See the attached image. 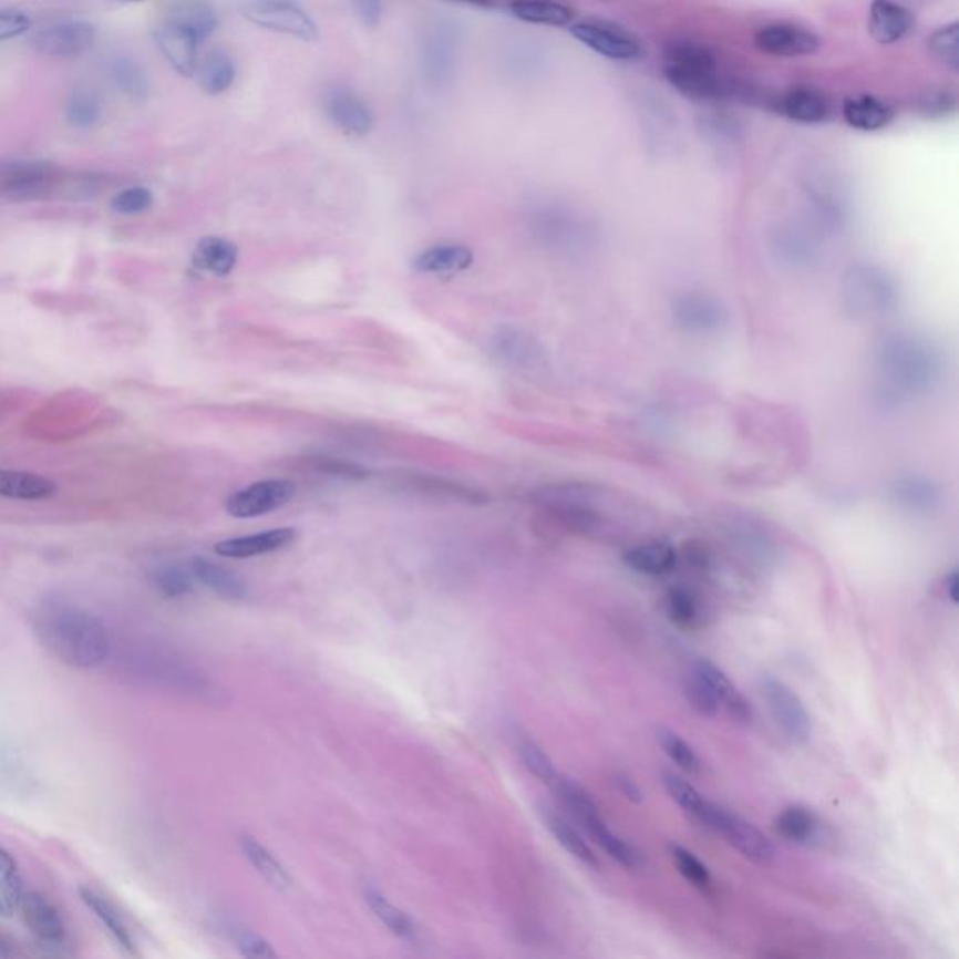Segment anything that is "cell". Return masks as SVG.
<instances>
[{
	"label": "cell",
	"mask_w": 959,
	"mask_h": 959,
	"mask_svg": "<svg viewBox=\"0 0 959 959\" xmlns=\"http://www.w3.org/2000/svg\"><path fill=\"white\" fill-rule=\"evenodd\" d=\"M38 641L49 654L73 669H94L111 654L104 622L89 609L62 598H45L31 613Z\"/></svg>",
	"instance_id": "obj_1"
},
{
	"label": "cell",
	"mask_w": 959,
	"mask_h": 959,
	"mask_svg": "<svg viewBox=\"0 0 959 959\" xmlns=\"http://www.w3.org/2000/svg\"><path fill=\"white\" fill-rule=\"evenodd\" d=\"M880 389L896 400L928 394L941 379V354L915 334L887 336L875 349Z\"/></svg>",
	"instance_id": "obj_2"
},
{
	"label": "cell",
	"mask_w": 959,
	"mask_h": 959,
	"mask_svg": "<svg viewBox=\"0 0 959 959\" xmlns=\"http://www.w3.org/2000/svg\"><path fill=\"white\" fill-rule=\"evenodd\" d=\"M124 671L151 687L189 698H213V682L197 666L169 650L156 649L153 645H132L122 656Z\"/></svg>",
	"instance_id": "obj_3"
},
{
	"label": "cell",
	"mask_w": 959,
	"mask_h": 959,
	"mask_svg": "<svg viewBox=\"0 0 959 959\" xmlns=\"http://www.w3.org/2000/svg\"><path fill=\"white\" fill-rule=\"evenodd\" d=\"M898 300V283L885 268L856 265L845 272L842 305L850 317L860 321L887 317L896 310Z\"/></svg>",
	"instance_id": "obj_4"
},
{
	"label": "cell",
	"mask_w": 959,
	"mask_h": 959,
	"mask_svg": "<svg viewBox=\"0 0 959 959\" xmlns=\"http://www.w3.org/2000/svg\"><path fill=\"white\" fill-rule=\"evenodd\" d=\"M666 80L682 96L709 100L720 96L716 59L709 49L695 42H674L666 49Z\"/></svg>",
	"instance_id": "obj_5"
},
{
	"label": "cell",
	"mask_w": 959,
	"mask_h": 959,
	"mask_svg": "<svg viewBox=\"0 0 959 959\" xmlns=\"http://www.w3.org/2000/svg\"><path fill=\"white\" fill-rule=\"evenodd\" d=\"M533 235L546 248L566 256H584L600 243V233L590 219L566 208H546L533 218Z\"/></svg>",
	"instance_id": "obj_6"
},
{
	"label": "cell",
	"mask_w": 959,
	"mask_h": 959,
	"mask_svg": "<svg viewBox=\"0 0 959 959\" xmlns=\"http://www.w3.org/2000/svg\"><path fill=\"white\" fill-rule=\"evenodd\" d=\"M693 819L718 836H722L729 845H733L741 855L746 856L753 863H771L776 855L771 839L766 838L757 826L752 825L741 815L718 806L714 802H704L701 812Z\"/></svg>",
	"instance_id": "obj_7"
},
{
	"label": "cell",
	"mask_w": 959,
	"mask_h": 959,
	"mask_svg": "<svg viewBox=\"0 0 959 959\" xmlns=\"http://www.w3.org/2000/svg\"><path fill=\"white\" fill-rule=\"evenodd\" d=\"M240 12L249 23L267 31L280 32L302 42H316L319 38L316 21L295 0H243Z\"/></svg>",
	"instance_id": "obj_8"
},
{
	"label": "cell",
	"mask_w": 959,
	"mask_h": 959,
	"mask_svg": "<svg viewBox=\"0 0 959 959\" xmlns=\"http://www.w3.org/2000/svg\"><path fill=\"white\" fill-rule=\"evenodd\" d=\"M760 692L777 729L791 742L806 744L812 736V718L802 699L785 684L784 680L771 674L761 677Z\"/></svg>",
	"instance_id": "obj_9"
},
{
	"label": "cell",
	"mask_w": 959,
	"mask_h": 959,
	"mask_svg": "<svg viewBox=\"0 0 959 959\" xmlns=\"http://www.w3.org/2000/svg\"><path fill=\"white\" fill-rule=\"evenodd\" d=\"M669 313L674 327L690 336L718 334L729 322L728 308L709 292H680L673 298Z\"/></svg>",
	"instance_id": "obj_10"
},
{
	"label": "cell",
	"mask_w": 959,
	"mask_h": 959,
	"mask_svg": "<svg viewBox=\"0 0 959 959\" xmlns=\"http://www.w3.org/2000/svg\"><path fill=\"white\" fill-rule=\"evenodd\" d=\"M570 34L585 48L611 61H636L641 56V42L620 24L590 19L574 24Z\"/></svg>",
	"instance_id": "obj_11"
},
{
	"label": "cell",
	"mask_w": 959,
	"mask_h": 959,
	"mask_svg": "<svg viewBox=\"0 0 959 959\" xmlns=\"http://www.w3.org/2000/svg\"><path fill=\"white\" fill-rule=\"evenodd\" d=\"M489 351L501 364L512 370L536 373L547 368L546 349L523 328L511 324L497 328L489 338Z\"/></svg>",
	"instance_id": "obj_12"
},
{
	"label": "cell",
	"mask_w": 959,
	"mask_h": 959,
	"mask_svg": "<svg viewBox=\"0 0 959 959\" xmlns=\"http://www.w3.org/2000/svg\"><path fill=\"white\" fill-rule=\"evenodd\" d=\"M295 495V484L289 480H261L240 492L233 493L225 503L227 514L237 519L265 516L286 506Z\"/></svg>",
	"instance_id": "obj_13"
},
{
	"label": "cell",
	"mask_w": 959,
	"mask_h": 959,
	"mask_svg": "<svg viewBox=\"0 0 959 959\" xmlns=\"http://www.w3.org/2000/svg\"><path fill=\"white\" fill-rule=\"evenodd\" d=\"M96 43V27L86 21H68L37 32L31 45L37 53L51 59H78Z\"/></svg>",
	"instance_id": "obj_14"
},
{
	"label": "cell",
	"mask_w": 959,
	"mask_h": 959,
	"mask_svg": "<svg viewBox=\"0 0 959 959\" xmlns=\"http://www.w3.org/2000/svg\"><path fill=\"white\" fill-rule=\"evenodd\" d=\"M755 45L766 55L796 59L815 55L819 51L821 40L815 32L798 24L772 23L755 32Z\"/></svg>",
	"instance_id": "obj_15"
},
{
	"label": "cell",
	"mask_w": 959,
	"mask_h": 959,
	"mask_svg": "<svg viewBox=\"0 0 959 959\" xmlns=\"http://www.w3.org/2000/svg\"><path fill=\"white\" fill-rule=\"evenodd\" d=\"M769 246L774 259L791 270H806L819 259V248L814 237H810L798 225L782 224L774 227Z\"/></svg>",
	"instance_id": "obj_16"
},
{
	"label": "cell",
	"mask_w": 959,
	"mask_h": 959,
	"mask_svg": "<svg viewBox=\"0 0 959 959\" xmlns=\"http://www.w3.org/2000/svg\"><path fill=\"white\" fill-rule=\"evenodd\" d=\"M395 484L403 492L422 495V497L439 498V501H454V503L486 504L489 501L486 493L474 489V487L456 482V480L441 478L433 474L403 473L395 478Z\"/></svg>",
	"instance_id": "obj_17"
},
{
	"label": "cell",
	"mask_w": 959,
	"mask_h": 959,
	"mask_svg": "<svg viewBox=\"0 0 959 959\" xmlns=\"http://www.w3.org/2000/svg\"><path fill=\"white\" fill-rule=\"evenodd\" d=\"M324 113L336 128L347 135H368L373 128L370 107L354 92L334 86L324 94Z\"/></svg>",
	"instance_id": "obj_18"
},
{
	"label": "cell",
	"mask_w": 959,
	"mask_h": 959,
	"mask_svg": "<svg viewBox=\"0 0 959 959\" xmlns=\"http://www.w3.org/2000/svg\"><path fill=\"white\" fill-rule=\"evenodd\" d=\"M19 911L32 936L48 947H61L66 942V924L61 912L42 894H23L19 901Z\"/></svg>",
	"instance_id": "obj_19"
},
{
	"label": "cell",
	"mask_w": 959,
	"mask_h": 959,
	"mask_svg": "<svg viewBox=\"0 0 959 959\" xmlns=\"http://www.w3.org/2000/svg\"><path fill=\"white\" fill-rule=\"evenodd\" d=\"M297 538L298 533L295 528H272V530H265V533H257V535L238 536V538L218 542L214 546V551L225 559H251V557H259V555L281 551V549L295 544Z\"/></svg>",
	"instance_id": "obj_20"
},
{
	"label": "cell",
	"mask_w": 959,
	"mask_h": 959,
	"mask_svg": "<svg viewBox=\"0 0 959 959\" xmlns=\"http://www.w3.org/2000/svg\"><path fill=\"white\" fill-rule=\"evenodd\" d=\"M915 27V16L896 0H872L868 31L880 45H893L904 40Z\"/></svg>",
	"instance_id": "obj_21"
},
{
	"label": "cell",
	"mask_w": 959,
	"mask_h": 959,
	"mask_svg": "<svg viewBox=\"0 0 959 959\" xmlns=\"http://www.w3.org/2000/svg\"><path fill=\"white\" fill-rule=\"evenodd\" d=\"M693 673L698 674L699 679L711 688L718 703L723 711L728 712L731 720H735L742 725L752 723V707L747 703V699L739 692V688L729 680L728 674L723 673L722 669L714 666L711 660H699L693 666Z\"/></svg>",
	"instance_id": "obj_22"
},
{
	"label": "cell",
	"mask_w": 959,
	"mask_h": 959,
	"mask_svg": "<svg viewBox=\"0 0 959 959\" xmlns=\"http://www.w3.org/2000/svg\"><path fill=\"white\" fill-rule=\"evenodd\" d=\"M776 832L791 844L806 847H825L828 831L817 815L804 806H790L782 810L774 821Z\"/></svg>",
	"instance_id": "obj_23"
},
{
	"label": "cell",
	"mask_w": 959,
	"mask_h": 959,
	"mask_svg": "<svg viewBox=\"0 0 959 959\" xmlns=\"http://www.w3.org/2000/svg\"><path fill=\"white\" fill-rule=\"evenodd\" d=\"M154 42L176 72L184 78L194 75L195 70H197V45L199 42L189 32L164 21L154 31Z\"/></svg>",
	"instance_id": "obj_24"
},
{
	"label": "cell",
	"mask_w": 959,
	"mask_h": 959,
	"mask_svg": "<svg viewBox=\"0 0 959 959\" xmlns=\"http://www.w3.org/2000/svg\"><path fill=\"white\" fill-rule=\"evenodd\" d=\"M890 497L899 508L911 514H928L941 504V487L920 474L899 476L890 487Z\"/></svg>",
	"instance_id": "obj_25"
},
{
	"label": "cell",
	"mask_w": 959,
	"mask_h": 959,
	"mask_svg": "<svg viewBox=\"0 0 959 959\" xmlns=\"http://www.w3.org/2000/svg\"><path fill=\"white\" fill-rule=\"evenodd\" d=\"M164 21L189 32L197 42H205L218 27V13L207 0H176Z\"/></svg>",
	"instance_id": "obj_26"
},
{
	"label": "cell",
	"mask_w": 959,
	"mask_h": 959,
	"mask_svg": "<svg viewBox=\"0 0 959 959\" xmlns=\"http://www.w3.org/2000/svg\"><path fill=\"white\" fill-rule=\"evenodd\" d=\"M192 576L205 585L207 589L213 590L214 595L225 600H246L249 595V587L243 577L238 576L237 571H233L227 566L218 565L214 560L205 559V557H195L192 560Z\"/></svg>",
	"instance_id": "obj_27"
},
{
	"label": "cell",
	"mask_w": 959,
	"mask_h": 959,
	"mask_svg": "<svg viewBox=\"0 0 959 959\" xmlns=\"http://www.w3.org/2000/svg\"><path fill=\"white\" fill-rule=\"evenodd\" d=\"M625 565L641 576H668L679 563V553L668 542H649L626 549Z\"/></svg>",
	"instance_id": "obj_28"
},
{
	"label": "cell",
	"mask_w": 959,
	"mask_h": 959,
	"mask_svg": "<svg viewBox=\"0 0 959 959\" xmlns=\"http://www.w3.org/2000/svg\"><path fill=\"white\" fill-rule=\"evenodd\" d=\"M579 825L622 868L630 869V872L645 868L647 863H645L643 853L617 836L613 831H609V826L606 825V821L601 819L600 814L590 815L589 819H585Z\"/></svg>",
	"instance_id": "obj_29"
},
{
	"label": "cell",
	"mask_w": 959,
	"mask_h": 959,
	"mask_svg": "<svg viewBox=\"0 0 959 959\" xmlns=\"http://www.w3.org/2000/svg\"><path fill=\"white\" fill-rule=\"evenodd\" d=\"M777 110L798 124H821L831 116V102L823 92L798 86L782 96Z\"/></svg>",
	"instance_id": "obj_30"
},
{
	"label": "cell",
	"mask_w": 959,
	"mask_h": 959,
	"mask_svg": "<svg viewBox=\"0 0 959 959\" xmlns=\"http://www.w3.org/2000/svg\"><path fill=\"white\" fill-rule=\"evenodd\" d=\"M53 165L48 162H10L0 165V188L8 194L29 195L53 178Z\"/></svg>",
	"instance_id": "obj_31"
},
{
	"label": "cell",
	"mask_w": 959,
	"mask_h": 959,
	"mask_svg": "<svg viewBox=\"0 0 959 959\" xmlns=\"http://www.w3.org/2000/svg\"><path fill=\"white\" fill-rule=\"evenodd\" d=\"M842 115L850 128L877 132L893 122L894 111L879 97L863 94V96L847 97L842 105Z\"/></svg>",
	"instance_id": "obj_32"
},
{
	"label": "cell",
	"mask_w": 959,
	"mask_h": 959,
	"mask_svg": "<svg viewBox=\"0 0 959 959\" xmlns=\"http://www.w3.org/2000/svg\"><path fill=\"white\" fill-rule=\"evenodd\" d=\"M474 254L463 244H439L414 257L413 267L422 274L463 272L473 267Z\"/></svg>",
	"instance_id": "obj_33"
},
{
	"label": "cell",
	"mask_w": 959,
	"mask_h": 959,
	"mask_svg": "<svg viewBox=\"0 0 959 959\" xmlns=\"http://www.w3.org/2000/svg\"><path fill=\"white\" fill-rule=\"evenodd\" d=\"M238 261V249L235 244L224 238L207 237L199 240L195 246L192 265L200 272L214 274V276H229L235 270Z\"/></svg>",
	"instance_id": "obj_34"
},
{
	"label": "cell",
	"mask_w": 959,
	"mask_h": 959,
	"mask_svg": "<svg viewBox=\"0 0 959 959\" xmlns=\"http://www.w3.org/2000/svg\"><path fill=\"white\" fill-rule=\"evenodd\" d=\"M55 493L56 484L53 480L40 474L24 473V471L0 468V497L16 498V501H43L53 497Z\"/></svg>",
	"instance_id": "obj_35"
},
{
	"label": "cell",
	"mask_w": 959,
	"mask_h": 959,
	"mask_svg": "<svg viewBox=\"0 0 959 959\" xmlns=\"http://www.w3.org/2000/svg\"><path fill=\"white\" fill-rule=\"evenodd\" d=\"M454 45H456V37L454 29H450L444 23H437L433 29L425 34V42L422 45L424 56L425 73H430V78H444L452 66L454 59Z\"/></svg>",
	"instance_id": "obj_36"
},
{
	"label": "cell",
	"mask_w": 959,
	"mask_h": 959,
	"mask_svg": "<svg viewBox=\"0 0 959 959\" xmlns=\"http://www.w3.org/2000/svg\"><path fill=\"white\" fill-rule=\"evenodd\" d=\"M81 899L85 901L86 907L96 915L97 920L104 924L105 929L110 931L111 937L121 945L128 953H135L134 937L130 934L128 926L122 920L121 912L116 911L115 905L111 904L110 899L94 893L92 888H81Z\"/></svg>",
	"instance_id": "obj_37"
},
{
	"label": "cell",
	"mask_w": 959,
	"mask_h": 959,
	"mask_svg": "<svg viewBox=\"0 0 959 959\" xmlns=\"http://www.w3.org/2000/svg\"><path fill=\"white\" fill-rule=\"evenodd\" d=\"M511 10L525 23L566 27L574 19L570 8L557 0H512Z\"/></svg>",
	"instance_id": "obj_38"
},
{
	"label": "cell",
	"mask_w": 959,
	"mask_h": 959,
	"mask_svg": "<svg viewBox=\"0 0 959 959\" xmlns=\"http://www.w3.org/2000/svg\"><path fill=\"white\" fill-rule=\"evenodd\" d=\"M365 901L370 905L373 915L395 937H400L403 941L416 942V939H419V926L414 924L413 918L409 917L408 912L401 911L395 905L390 904L389 899L384 898L383 894L375 890V888H365Z\"/></svg>",
	"instance_id": "obj_39"
},
{
	"label": "cell",
	"mask_w": 959,
	"mask_h": 959,
	"mask_svg": "<svg viewBox=\"0 0 959 959\" xmlns=\"http://www.w3.org/2000/svg\"><path fill=\"white\" fill-rule=\"evenodd\" d=\"M240 849H243L251 866L259 872L262 879H267L274 888L283 890V888L291 887V875L287 874L286 866L265 845L259 844L256 838L243 836L240 838Z\"/></svg>",
	"instance_id": "obj_40"
},
{
	"label": "cell",
	"mask_w": 959,
	"mask_h": 959,
	"mask_svg": "<svg viewBox=\"0 0 959 959\" xmlns=\"http://www.w3.org/2000/svg\"><path fill=\"white\" fill-rule=\"evenodd\" d=\"M544 819H546L547 828L551 831L555 839H557V842H559V844L563 845L571 856H576L579 863L587 864L590 868H600V860H598V856H596L592 847L585 842L584 836H581V834H579V832H577L576 828L565 819V817H560V815L555 814V812H546V814H544Z\"/></svg>",
	"instance_id": "obj_41"
},
{
	"label": "cell",
	"mask_w": 959,
	"mask_h": 959,
	"mask_svg": "<svg viewBox=\"0 0 959 959\" xmlns=\"http://www.w3.org/2000/svg\"><path fill=\"white\" fill-rule=\"evenodd\" d=\"M235 64L231 59L214 51L203 61L199 68V85L210 96H218L231 89L235 83Z\"/></svg>",
	"instance_id": "obj_42"
},
{
	"label": "cell",
	"mask_w": 959,
	"mask_h": 959,
	"mask_svg": "<svg viewBox=\"0 0 959 959\" xmlns=\"http://www.w3.org/2000/svg\"><path fill=\"white\" fill-rule=\"evenodd\" d=\"M666 611H668L669 620L684 630L698 628L701 625V619H703L701 601H699L698 596L693 595L692 590L684 589V587L669 590L668 598H666Z\"/></svg>",
	"instance_id": "obj_43"
},
{
	"label": "cell",
	"mask_w": 959,
	"mask_h": 959,
	"mask_svg": "<svg viewBox=\"0 0 959 959\" xmlns=\"http://www.w3.org/2000/svg\"><path fill=\"white\" fill-rule=\"evenodd\" d=\"M297 467L300 471H311V473L324 474V476H332V478L351 480V482H360V480L370 476V471L359 463L347 462V460L332 456L300 457Z\"/></svg>",
	"instance_id": "obj_44"
},
{
	"label": "cell",
	"mask_w": 959,
	"mask_h": 959,
	"mask_svg": "<svg viewBox=\"0 0 959 959\" xmlns=\"http://www.w3.org/2000/svg\"><path fill=\"white\" fill-rule=\"evenodd\" d=\"M102 100L91 89H78L66 104V118L73 128L89 130L102 118Z\"/></svg>",
	"instance_id": "obj_45"
},
{
	"label": "cell",
	"mask_w": 959,
	"mask_h": 959,
	"mask_svg": "<svg viewBox=\"0 0 959 959\" xmlns=\"http://www.w3.org/2000/svg\"><path fill=\"white\" fill-rule=\"evenodd\" d=\"M111 80L122 94H126L134 102L145 100L146 94H148V81H146L145 72L141 70L137 62L126 59V56L113 61Z\"/></svg>",
	"instance_id": "obj_46"
},
{
	"label": "cell",
	"mask_w": 959,
	"mask_h": 959,
	"mask_svg": "<svg viewBox=\"0 0 959 959\" xmlns=\"http://www.w3.org/2000/svg\"><path fill=\"white\" fill-rule=\"evenodd\" d=\"M23 896L18 864L8 850L0 849V917H12Z\"/></svg>",
	"instance_id": "obj_47"
},
{
	"label": "cell",
	"mask_w": 959,
	"mask_h": 959,
	"mask_svg": "<svg viewBox=\"0 0 959 959\" xmlns=\"http://www.w3.org/2000/svg\"><path fill=\"white\" fill-rule=\"evenodd\" d=\"M656 736H658V744L662 746L663 752L668 753L669 760L673 761L674 765L690 774H698L701 771L698 753L693 752V747L684 739H680L674 731L660 728Z\"/></svg>",
	"instance_id": "obj_48"
},
{
	"label": "cell",
	"mask_w": 959,
	"mask_h": 959,
	"mask_svg": "<svg viewBox=\"0 0 959 959\" xmlns=\"http://www.w3.org/2000/svg\"><path fill=\"white\" fill-rule=\"evenodd\" d=\"M517 753H519L523 765L527 766L528 772L535 774V776L538 777V780H542L544 784L553 785L557 782L559 772H557V769L553 765L549 755H547V753L544 752V750H542L533 739H528V736H519V741H517Z\"/></svg>",
	"instance_id": "obj_49"
},
{
	"label": "cell",
	"mask_w": 959,
	"mask_h": 959,
	"mask_svg": "<svg viewBox=\"0 0 959 959\" xmlns=\"http://www.w3.org/2000/svg\"><path fill=\"white\" fill-rule=\"evenodd\" d=\"M958 32L959 24L953 21V23L945 24L942 29H937L928 38V49L931 51V55L953 72L959 70Z\"/></svg>",
	"instance_id": "obj_50"
},
{
	"label": "cell",
	"mask_w": 959,
	"mask_h": 959,
	"mask_svg": "<svg viewBox=\"0 0 959 959\" xmlns=\"http://www.w3.org/2000/svg\"><path fill=\"white\" fill-rule=\"evenodd\" d=\"M669 853L673 858L674 866L679 869L680 875L692 883L693 887L707 890L712 885L711 872L704 866L698 856L693 855L692 850L684 849L682 845H669Z\"/></svg>",
	"instance_id": "obj_51"
},
{
	"label": "cell",
	"mask_w": 959,
	"mask_h": 959,
	"mask_svg": "<svg viewBox=\"0 0 959 959\" xmlns=\"http://www.w3.org/2000/svg\"><path fill=\"white\" fill-rule=\"evenodd\" d=\"M662 782L669 796H671V798H673V801L677 802L684 812H688L692 817H695V815L701 812V807L704 806L707 798H704V796L701 795V793H699L690 782H687L684 777H680L679 774H674V772H663Z\"/></svg>",
	"instance_id": "obj_52"
},
{
	"label": "cell",
	"mask_w": 959,
	"mask_h": 959,
	"mask_svg": "<svg viewBox=\"0 0 959 959\" xmlns=\"http://www.w3.org/2000/svg\"><path fill=\"white\" fill-rule=\"evenodd\" d=\"M153 581L158 587L159 592L167 598H183L194 590L192 574L181 566H159L158 570L153 574Z\"/></svg>",
	"instance_id": "obj_53"
},
{
	"label": "cell",
	"mask_w": 959,
	"mask_h": 959,
	"mask_svg": "<svg viewBox=\"0 0 959 959\" xmlns=\"http://www.w3.org/2000/svg\"><path fill=\"white\" fill-rule=\"evenodd\" d=\"M154 195L148 188L135 186V188L124 189L121 194H116L111 200V208L115 213L124 214V216H135L143 214L153 207Z\"/></svg>",
	"instance_id": "obj_54"
},
{
	"label": "cell",
	"mask_w": 959,
	"mask_h": 959,
	"mask_svg": "<svg viewBox=\"0 0 959 959\" xmlns=\"http://www.w3.org/2000/svg\"><path fill=\"white\" fill-rule=\"evenodd\" d=\"M229 934H231L233 942L237 945L238 950L246 958H276V950H274L272 945L267 939H262L256 931L233 926L229 928Z\"/></svg>",
	"instance_id": "obj_55"
},
{
	"label": "cell",
	"mask_w": 959,
	"mask_h": 959,
	"mask_svg": "<svg viewBox=\"0 0 959 959\" xmlns=\"http://www.w3.org/2000/svg\"><path fill=\"white\" fill-rule=\"evenodd\" d=\"M687 698L701 716H716L720 711V703L711 692V688L707 687L695 673L690 674V680L687 682Z\"/></svg>",
	"instance_id": "obj_56"
},
{
	"label": "cell",
	"mask_w": 959,
	"mask_h": 959,
	"mask_svg": "<svg viewBox=\"0 0 959 959\" xmlns=\"http://www.w3.org/2000/svg\"><path fill=\"white\" fill-rule=\"evenodd\" d=\"M31 18L21 10H0V42L21 37L31 29Z\"/></svg>",
	"instance_id": "obj_57"
},
{
	"label": "cell",
	"mask_w": 959,
	"mask_h": 959,
	"mask_svg": "<svg viewBox=\"0 0 959 959\" xmlns=\"http://www.w3.org/2000/svg\"><path fill=\"white\" fill-rule=\"evenodd\" d=\"M352 7L359 13V18L364 21L368 27H375L381 19V0H351Z\"/></svg>",
	"instance_id": "obj_58"
},
{
	"label": "cell",
	"mask_w": 959,
	"mask_h": 959,
	"mask_svg": "<svg viewBox=\"0 0 959 959\" xmlns=\"http://www.w3.org/2000/svg\"><path fill=\"white\" fill-rule=\"evenodd\" d=\"M615 784H617L620 793H622L628 801L636 802V804L643 801V793L639 790V785L633 782L632 777L625 774V772L615 774Z\"/></svg>",
	"instance_id": "obj_59"
},
{
	"label": "cell",
	"mask_w": 959,
	"mask_h": 959,
	"mask_svg": "<svg viewBox=\"0 0 959 959\" xmlns=\"http://www.w3.org/2000/svg\"><path fill=\"white\" fill-rule=\"evenodd\" d=\"M958 571L952 570L945 577V592H947L948 600L952 601V604H958Z\"/></svg>",
	"instance_id": "obj_60"
},
{
	"label": "cell",
	"mask_w": 959,
	"mask_h": 959,
	"mask_svg": "<svg viewBox=\"0 0 959 959\" xmlns=\"http://www.w3.org/2000/svg\"><path fill=\"white\" fill-rule=\"evenodd\" d=\"M18 950L13 948V942L7 941L4 937H0V958H13Z\"/></svg>",
	"instance_id": "obj_61"
},
{
	"label": "cell",
	"mask_w": 959,
	"mask_h": 959,
	"mask_svg": "<svg viewBox=\"0 0 959 959\" xmlns=\"http://www.w3.org/2000/svg\"><path fill=\"white\" fill-rule=\"evenodd\" d=\"M457 2H465V4H473V7L480 8L493 7V0H457Z\"/></svg>",
	"instance_id": "obj_62"
},
{
	"label": "cell",
	"mask_w": 959,
	"mask_h": 959,
	"mask_svg": "<svg viewBox=\"0 0 959 959\" xmlns=\"http://www.w3.org/2000/svg\"><path fill=\"white\" fill-rule=\"evenodd\" d=\"M128 2H141V0H128Z\"/></svg>",
	"instance_id": "obj_63"
}]
</instances>
